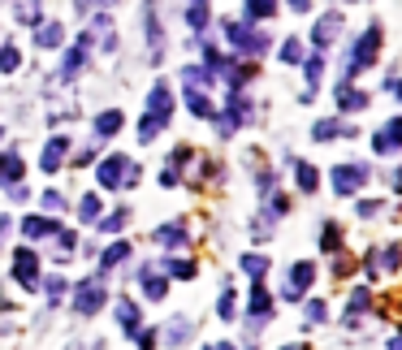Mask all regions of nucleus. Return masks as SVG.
Masks as SVG:
<instances>
[{
  "instance_id": "3",
  "label": "nucleus",
  "mask_w": 402,
  "mask_h": 350,
  "mask_svg": "<svg viewBox=\"0 0 402 350\" xmlns=\"http://www.w3.org/2000/svg\"><path fill=\"white\" fill-rule=\"evenodd\" d=\"M95 182H100L104 190H121V186L139 182V169L125 161V156H104V161L95 165Z\"/></svg>"
},
{
  "instance_id": "10",
  "label": "nucleus",
  "mask_w": 402,
  "mask_h": 350,
  "mask_svg": "<svg viewBox=\"0 0 402 350\" xmlns=\"http://www.w3.org/2000/svg\"><path fill=\"white\" fill-rule=\"evenodd\" d=\"M337 30H342V13H337V9L320 13L316 26H312V43H316V48H329V43L337 39Z\"/></svg>"
},
{
  "instance_id": "48",
  "label": "nucleus",
  "mask_w": 402,
  "mask_h": 350,
  "mask_svg": "<svg viewBox=\"0 0 402 350\" xmlns=\"http://www.w3.org/2000/svg\"><path fill=\"white\" fill-rule=\"evenodd\" d=\"M390 350H402V333H398V338H394V342H390Z\"/></svg>"
},
{
  "instance_id": "31",
  "label": "nucleus",
  "mask_w": 402,
  "mask_h": 350,
  "mask_svg": "<svg viewBox=\"0 0 402 350\" xmlns=\"http://www.w3.org/2000/svg\"><path fill=\"white\" fill-rule=\"evenodd\" d=\"M294 178H299V190H308V195H316V186H320V173L312 165H294Z\"/></svg>"
},
{
  "instance_id": "42",
  "label": "nucleus",
  "mask_w": 402,
  "mask_h": 350,
  "mask_svg": "<svg viewBox=\"0 0 402 350\" xmlns=\"http://www.w3.org/2000/svg\"><path fill=\"white\" fill-rule=\"evenodd\" d=\"M217 311L225 316V320H234V294H230V290H225V294H221V307H217Z\"/></svg>"
},
{
  "instance_id": "15",
  "label": "nucleus",
  "mask_w": 402,
  "mask_h": 350,
  "mask_svg": "<svg viewBox=\"0 0 402 350\" xmlns=\"http://www.w3.org/2000/svg\"><path fill=\"white\" fill-rule=\"evenodd\" d=\"M143 35L152 43V56L160 61V18H156V0H143Z\"/></svg>"
},
{
  "instance_id": "14",
  "label": "nucleus",
  "mask_w": 402,
  "mask_h": 350,
  "mask_svg": "<svg viewBox=\"0 0 402 350\" xmlns=\"http://www.w3.org/2000/svg\"><path fill=\"white\" fill-rule=\"evenodd\" d=\"M148 113H156V117H173V87L169 83H156L152 87V95H148Z\"/></svg>"
},
{
  "instance_id": "35",
  "label": "nucleus",
  "mask_w": 402,
  "mask_h": 350,
  "mask_svg": "<svg viewBox=\"0 0 402 350\" xmlns=\"http://www.w3.org/2000/svg\"><path fill=\"white\" fill-rule=\"evenodd\" d=\"M18 61H22V52L13 43H0V74H13L18 70Z\"/></svg>"
},
{
  "instance_id": "41",
  "label": "nucleus",
  "mask_w": 402,
  "mask_h": 350,
  "mask_svg": "<svg viewBox=\"0 0 402 350\" xmlns=\"http://www.w3.org/2000/svg\"><path fill=\"white\" fill-rule=\"evenodd\" d=\"M43 208H48V212H61V208H66V199H61L57 190H48V195H43Z\"/></svg>"
},
{
  "instance_id": "22",
  "label": "nucleus",
  "mask_w": 402,
  "mask_h": 350,
  "mask_svg": "<svg viewBox=\"0 0 402 350\" xmlns=\"http://www.w3.org/2000/svg\"><path fill=\"white\" fill-rule=\"evenodd\" d=\"M61 225H57V220H48V216H26L22 220V234L26 238H48V234H57Z\"/></svg>"
},
{
  "instance_id": "5",
  "label": "nucleus",
  "mask_w": 402,
  "mask_h": 350,
  "mask_svg": "<svg viewBox=\"0 0 402 350\" xmlns=\"http://www.w3.org/2000/svg\"><path fill=\"white\" fill-rule=\"evenodd\" d=\"M13 277H18L22 290H35V285H39L43 273H39V256L30 247H18V256H13Z\"/></svg>"
},
{
  "instance_id": "46",
  "label": "nucleus",
  "mask_w": 402,
  "mask_h": 350,
  "mask_svg": "<svg viewBox=\"0 0 402 350\" xmlns=\"http://www.w3.org/2000/svg\"><path fill=\"white\" fill-rule=\"evenodd\" d=\"M285 5H290L294 13H308V9H312V0H285Z\"/></svg>"
},
{
  "instance_id": "8",
  "label": "nucleus",
  "mask_w": 402,
  "mask_h": 350,
  "mask_svg": "<svg viewBox=\"0 0 402 350\" xmlns=\"http://www.w3.org/2000/svg\"><path fill=\"white\" fill-rule=\"evenodd\" d=\"M66 156H70V134H52V138H48V147H43V156H39V169L43 173H61Z\"/></svg>"
},
{
  "instance_id": "28",
  "label": "nucleus",
  "mask_w": 402,
  "mask_h": 350,
  "mask_svg": "<svg viewBox=\"0 0 402 350\" xmlns=\"http://www.w3.org/2000/svg\"><path fill=\"white\" fill-rule=\"evenodd\" d=\"M117 320H121V329L130 333V338L139 333V307L130 303V298H121V303H117Z\"/></svg>"
},
{
  "instance_id": "51",
  "label": "nucleus",
  "mask_w": 402,
  "mask_h": 350,
  "mask_svg": "<svg viewBox=\"0 0 402 350\" xmlns=\"http://www.w3.org/2000/svg\"><path fill=\"white\" fill-rule=\"evenodd\" d=\"M0 138H5V130H0Z\"/></svg>"
},
{
  "instance_id": "45",
  "label": "nucleus",
  "mask_w": 402,
  "mask_h": 350,
  "mask_svg": "<svg viewBox=\"0 0 402 350\" xmlns=\"http://www.w3.org/2000/svg\"><path fill=\"white\" fill-rule=\"evenodd\" d=\"M61 290H66V281H61V277L48 281V294H52V298H61Z\"/></svg>"
},
{
  "instance_id": "16",
  "label": "nucleus",
  "mask_w": 402,
  "mask_h": 350,
  "mask_svg": "<svg viewBox=\"0 0 402 350\" xmlns=\"http://www.w3.org/2000/svg\"><path fill=\"white\" fill-rule=\"evenodd\" d=\"M186 108L195 117H217V104H212V95H208L203 87H186Z\"/></svg>"
},
{
  "instance_id": "18",
  "label": "nucleus",
  "mask_w": 402,
  "mask_h": 350,
  "mask_svg": "<svg viewBox=\"0 0 402 350\" xmlns=\"http://www.w3.org/2000/svg\"><path fill=\"white\" fill-rule=\"evenodd\" d=\"M66 43V26L61 22H39L35 26V48H61Z\"/></svg>"
},
{
  "instance_id": "34",
  "label": "nucleus",
  "mask_w": 402,
  "mask_h": 350,
  "mask_svg": "<svg viewBox=\"0 0 402 350\" xmlns=\"http://www.w3.org/2000/svg\"><path fill=\"white\" fill-rule=\"evenodd\" d=\"M125 220H130V208H117V212H108V216H100V234H117Z\"/></svg>"
},
{
  "instance_id": "30",
  "label": "nucleus",
  "mask_w": 402,
  "mask_h": 350,
  "mask_svg": "<svg viewBox=\"0 0 402 350\" xmlns=\"http://www.w3.org/2000/svg\"><path fill=\"white\" fill-rule=\"evenodd\" d=\"M165 125H169L165 117H156V113H148V117L139 121V138H143V143H152V138H156L160 130H165Z\"/></svg>"
},
{
  "instance_id": "49",
  "label": "nucleus",
  "mask_w": 402,
  "mask_h": 350,
  "mask_svg": "<svg viewBox=\"0 0 402 350\" xmlns=\"http://www.w3.org/2000/svg\"><path fill=\"white\" fill-rule=\"evenodd\" d=\"M394 95H398V104H402V83H394Z\"/></svg>"
},
{
  "instance_id": "12",
  "label": "nucleus",
  "mask_w": 402,
  "mask_h": 350,
  "mask_svg": "<svg viewBox=\"0 0 402 350\" xmlns=\"http://www.w3.org/2000/svg\"><path fill=\"white\" fill-rule=\"evenodd\" d=\"M87 52H91V48H87V39H78L74 48H66V56H61V78H78V74H83V65H87Z\"/></svg>"
},
{
  "instance_id": "43",
  "label": "nucleus",
  "mask_w": 402,
  "mask_h": 350,
  "mask_svg": "<svg viewBox=\"0 0 402 350\" xmlns=\"http://www.w3.org/2000/svg\"><path fill=\"white\" fill-rule=\"evenodd\" d=\"M376 212H381L376 199H359V216H376Z\"/></svg>"
},
{
  "instance_id": "24",
  "label": "nucleus",
  "mask_w": 402,
  "mask_h": 350,
  "mask_svg": "<svg viewBox=\"0 0 402 350\" xmlns=\"http://www.w3.org/2000/svg\"><path fill=\"white\" fill-rule=\"evenodd\" d=\"M247 311L255 316V320H264V316L272 311V298H268V290H264L260 281H255V290H251V303H247Z\"/></svg>"
},
{
  "instance_id": "21",
  "label": "nucleus",
  "mask_w": 402,
  "mask_h": 350,
  "mask_svg": "<svg viewBox=\"0 0 402 350\" xmlns=\"http://www.w3.org/2000/svg\"><path fill=\"white\" fill-rule=\"evenodd\" d=\"M337 134L350 138L355 130H350V125H342V121H316V125H312V138H316V143H333Z\"/></svg>"
},
{
  "instance_id": "40",
  "label": "nucleus",
  "mask_w": 402,
  "mask_h": 350,
  "mask_svg": "<svg viewBox=\"0 0 402 350\" xmlns=\"http://www.w3.org/2000/svg\"><path fill=\"white\" fill-rule=\"evenodd\" d=\"M368 311V290H355L350 294V316H363Z\"/></svg>"
},
{
  "instance_id": "29",
  "label": "nucleus",
  "mask_w": 402,
  "mask_h": 350,
  "mask_svg": "<svg viewBox=\"0 0 402 350\" xmlns=\"http://www.w3.org/2000/svg\"><path fill=\"white\" fill-rule=\"evenodd\" d=\"M139 277H143V294H148V298H160V294H165V277H160V273H156L152 264L143 268Z\"/></svg>"
},
{
  "instance_id": "25",
  "label": "nucleus",
  "mask_w": 402,
  "mask_h": 350,
  "mask_svg": "<svg viewBox=\"0 0 402 350\" xmlns=\"http://www.w3.org/2000/svg\"><path fill=\"white\" fill-rule=\"evenodd\" d=\"M320 247H325L329 256L342 251V225H337V220H325V229H320Z\"/></svg>"
},
{
  "instance_id": "33",
  "label": "nucleus",
  "mask_w": 402,
  "mask_h": 350,
  "mask_svg": "<svg viewBox=\"0 0 402 350\" xmlns=\"http://www.w3.org/2000/svg\"><path fill=\"white\" fill-rule=\"evenodd\" d=\"M281 61H285V65H303V39L299 35H290L281 43Z\"/></svg>"
},
{
  "instance_id": "47",
  "label": "nucleus",
  "mask_w": 402,
  "mask_h": 350,
  "mask_svg": "<svg viewBox=\"0 0 402 350\" xmlns=\"http://www.w3.org/2000/svg\"><path fill=\"white\" fill-rule=\"evenodd\" d=\"M203 350H234L230 342H217V346H203Z\"/></svg>"
},
{
  "instance_id": "20",
  "label": "nucleus",
  "mask_w": 402,
  "mask_h": 350,
  "mask_svg": "<svg viewBox=\"0 0 402 350\" xmlns=\"http://www.w3.org/2000/svg\"><path fill=\"white\" fill-rule=\"evenodd\" d=\"M121 125H125V117L117 113V108H108V113H100V117H95V138H112V134H117L121 130Z\"/></svg>"
},
{
  "instance_id": "36",
  "label": "nucleus",
  "mask_w": 402,
  "mask_h": 350,
  "mask_svg": "<svg viewBox=\"0 0 402 350\" xmlns=\"http://www.w3.org/2000/svg\"><path fill=\"white\" fill-rule=\"evenodd\" d=\"M243 273H247L251 281H260V277L268 273V260H264V256H243Z\"/></svg>"
},
{
  "instance_id": "4",
  "label": "nucleus",
  "mask_w": 402,
  "mask_h": 350,
  "mask_svg": "<svg viewBox=\"0 0 402 350\" xmlns=\"http://www.w3.org/2000/svg\"><path fill=\"white\" fill-rule=\"evenodd\" d=\"M104 298H108V281H104V273L74 285V311H78V316H95V311L104 307Z\"/></svg>"
},
{
  "instance_id": "19",
  "label": "nucleus",
  "mask_w": 402,
  "mask_h": 350,
  "mask_svg": "<svg viewBox=\"0 0 402 350\" xmlns=\"http://www.w3.org/2000/svg\"><path fill=\"white\" fill-rule=\"evenodd\" d=\"M22 173H26L22 156H13V152L0 156V182H5V186H18V182H22Z\"/></svg>"
},
{
  "instance_id": "17",
  "label": "nucleus",
  "mask_w": 402,
  "mask_h": 350,
  "mask_svg": "<svg viewBox=\"0 0 402 350\" xmlns=\"http://www.w3.org/2000/svg\"><path fill=\"white\" fill-rule=\"evenodd\" d=\"M277 5L281 0H243V18L247 22H268V18H277Z\"/></svg>"
},
{
  "instance_id": "39",
  "label": "nucleus",
  "mask_w": 402,
  "mask_h": 350,
  "mask_svg": "<svg viewBox=\"0 0 402 350\" xmlns=\"http://www.w3.org/2000/svg\"><path fill=\"white\" fill-rule=\"evenodd\" d=\"M165 333H169V342H173V346H182V338H190V320H173Z\"/></svg>"
},
{
  "instance_id": "50",
  "label": "nucleus",
  "mask_w": 402,
  "mask_h": 350,
  "mask_svg": "<svg viewBox=\"0 0 402 350\" xmlns=\"http://www.w3.org/2000/svg\"><path fill=\"white\" fill-rule=\"evenodd\" d=\"M285 350H303V346H285Z\"/></svg>"
},
{
  "instance_id": "7",
  "label": "nucleus",
  "mask_w": 402,
  "mask_h": 350,
  "mask_svg": "<svg viewBox=\"0 0 402 350\" xmlns=\"http://www.w3.org/2000/svg\"><path fill=\"white\" fill-rule=\"evenodd\" d=\"M368 182V169L355 161V165H337L333 169V190H337V195H355V190Z\"/></svg>"
},
{
  "instance_id": "32",
  "label": "nucleus",
  "mask_w": 402,
  "mask_h": 350,
  "mask_svg": "<svg viewBox=\"0 0 402 350\" xmlns=\"http://www.w3.org/2000/svg\"><path fill=\"white\" fill-rule=\"evenodd\" d=\"M39 13H43V9H39V0H18V18H22V22H26L30 30H35V26L43 22Z\"/></svg>"
},
{
  "instance_id": "2",
  "label": "nucleus",
  "mask_w": 402,
  "mask_h": 350,
  "mask_svg": "<svg viewBox=\"0 0 402 350\" xmlns=\"http://www.w3.org/2000/svg\"><path fill=\"white\" fill-rule=\"evenodd\" d=\"M225 39H230V48L243 52V56H260L268 48V35L255 30V22H247V18H230V22H225Z\"/></svg>"
},
{
  "instance_id": "37",
  "label": "nucleus",
  "mask_w": 402,
  "mask_h": 350,
  "mask_svg": "<svg viewBox=\"0 0 402 350\" xmlns=\"http://www.w3.org/2000/svg\"><path fill=\"white\" fill-rule=\"evenodd\" d=\"M78 216H83V220H100V195H83V199H78Z\"/></svg>"
},
{
  "instance_id": "9",
  "label": "nucleus",
  "mask_w": 402,
  "mask_h": 350,
  "mask_svg": "<svg viewBox=\"0 0 402 350\" xmlns=\"http://www.w3.org/2000/svg\"><path fill=\"white\" fill-rule=\"evenodd\" d=\"M372 147H376V156H394L402 147V117H394V121L381 125V130L372 134Z\"/></svg>"
},
{
  "instance_id": "38",
  "label": "nucleus",
  "mask_w": 402,
  "mask_h": 350,
  "mask_svg": "<svg viewBox=\"0 0 402 350\" xmlns=\"http://www.w3.org/2000/svg\"><path fill=\"white\" fill-rule=\"evenodd\" d=\"M169 277L190 281V277H195V264H190V260H173V264H169Z\"/></svg>"
},
{
  "instance_id": "11",
  "label": "nucleus",
  "mask_w": 402,
  "mask_h": 350,
  "mask_svg": "<svg viewBox=\"0 0 402 350\" xmlns=\"http://www.w3.org/2000/svg\"><path fill=\"white\" fill-rule=\"evenodd\" d=\"M312 277H316L312 264H294L290 277H285V285H281V298H290V303H294V298H303V290L312 285Z\"/></svg>"
},
{
  "instance_id": "27",
  "label": "nucleus",
  "mask_w": 402,
  "mask_h": 350,
  "mask_svg": "<svg viewBox=\"0 0 402 350\" xmlns=\"http://www.w3.org/2000/svg\"><path fill=\"white\" fill-rule=\"evenodd\" d=\"M156 243L160 247H186V225H160L156 229Z\"/></svg>"
},
{
  "instance_id": "44",
  "label": "nucleus",
  "mask_w": 402,
  "mask_h": 350,
  "mask_svg": "<svg viewBox=\"0 0 402 350\" xmlns=\"http://www.w3.org/2000/svg\"><path fill=\"white\" fill-rule=\"evenodd\" d=\"M308 320H312V325L325 320V303H308Z\"/></svg>"
},
{
  "instance_id": "13",
  "label": "nucleus",
  "mask_w": 402,
  "mask_h": 350,
  "mask_svg": "<svg viewBox=\"0 0 402 350\" xmlns=\"http://www.w3.org/2000/svg\"><path fill=\"white\" fill-rule=\"evenodd\" d=\"M337 108H342V113H363L368 91H359L355 83H337Z\"/></svg>"
},
{
  "instance_id": "6",
  "label": "nucleus",
  "mask_w": 402,
  "mask_h": 350,
  "mask_svg": "<svg viewBox=\"0 0 402 350\" xmlns=\"http://www.w3.org/2000/svg\"><path fill=\"white\" fill-rule=\"evenodd\" d=\"M87 48H104V52H112V48H117V26H112V18H91V26H87Z\"/></svg>"
},
{
  "instance_id": "1",
  "label": "nucleus",
  "mask_w": 402,
  "mask_h": 350,
  "mask_svg": "<svg viewBox=\"0 0 402 350\" xmlns=\"http://www.w3.org/2000/svg\"><path fill=\"white\" fill-rule=\"evenodd\" d=\"M376 52H381V22H372L355 43H350V56L342 65V83H350V78L363 74V70H372L376 65Z\"/></svg>"
},
{
  "instance_id": "23",
  "label": "nucleus",
  "mask_w": 402,
  "mask_h": 350,
  "mask_svg": "<svg viewBox=\"0 0 402 350\" xmlns=\"http://www.w3.org/2000/svg\"><path fill=\"white\" fill-rule=\"evenodd\" d=\"M186 22H190V30H208V22H212V13H208V0H190V9H186Z\"/></svg>"
},
{
  "instance_id": "26",
  "label": "nucleus",
  "mask_w": 402,
  "mask_h": 350,
  "mask_svg": "<svg viewBox=\"0 0 402 350\" xmlns=\"http://www.w3.org/2000/svg\"><path fill=\"white\" fill-rule=\"evenodd\" d=\"M121 260H130V243H112L104 256H100V273H108V268H117Z\"/></svg>"
}]
</instances>
